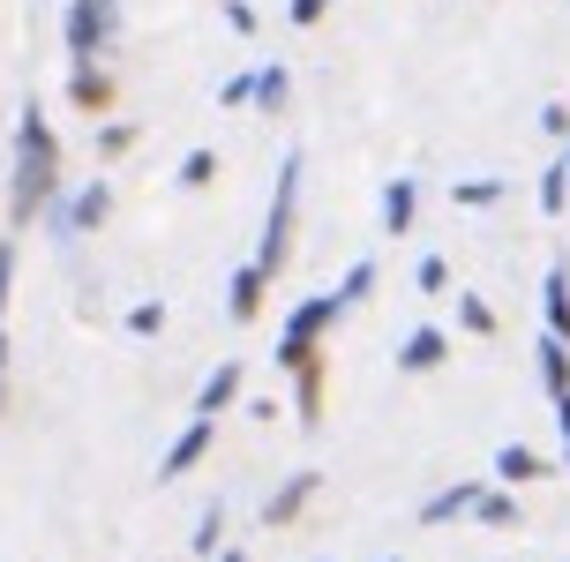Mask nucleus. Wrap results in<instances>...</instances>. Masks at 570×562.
<instances>
[{"mask_svg":"<svg viewBox=\"0 0 570 562\" xmlns=\"http://www.w3.org/2000/svg\"><path fill=\"white\" fill-rule=\"evenodd\" d=\"M60 188H68V180H60V136H53V120H46V106L23 98L16 142H8V158H0V225H8V233L46 225Z\"/></svg>","mask_w":570,"mask_h":562,"instance_id":"nucleus-1","label":"nucleus"},{"mask_svg":"<svg viewBox=\"0 0 570 562\" xmlns=\"http://www.w3.org/2000/svg\"><path fill=\"white\" fill-rule=\"evenodd\" d=\"M301 188H308V166H301V150H285L278 158V188H271V210H263V240H256V263L263 278L278 285L285 263H293V233H301Z\"/></svg>","mask_w":570,"mask_h":562,"instance_id":"nucleus-2","label":"nucleus"},{"mask_svg":"<svg viewBox=\"0 0 570 562\" xmlns=\"http://www.w3.org/2000/svg\"><path fill=\"white\" fill-rule=\"evenodd\" d=\"M338 323H345L338 293H301V300L285 308V323H278V345H271V361H278V375H285V367H301L308 353H331V337H338Z\"/></svg>","mask_w":570,"mask_h":562,"instance_id":"nucleus-3","label":"nucleus"},{"mask_svg":"<svg viewBox=\"0 0 570 562\" xmlns=\"http://www.w3.org/2000/svg\"><path fill=\"white\" fill-rule=\"evenodd\" d=\"M120 30H128L120 0H60V46H68V60H114Z\"/></svg>","mask_w":570,"mask_h":562,"instance_id":"nucleus-4","label":"nucleus"},{"mask_svg":"<svg viewBox=\"0 0 570 562\" xmlns=\"http://www.w3.org/2000/svg\"><path fill=\"white\" fill-rule=\"evenodd\" d=\"M106 218H114V180H106V172H90L83 188H60V203L46 210V233L68 248V240H90Z\"/></svg>","mask_w":570,"mask_h":562,"instance_id":"nucleus-5","label":"nucleus"},{"mask_svg":"<svg viewBox=\"0 0 570 562\" xmlns=\"http://www.w3.org/2000/svg\"><path fill=\"white\" fill-rule=\"evenodd\" d=\"M60 98L83 112V120H114L120 83H114V68H106V60H68V90H60Z\"/></svg>","mask_w":570,"mask_h":562,"instance_id":"nucleus-6","label":"nucleus"},{"mask_svg":"<svg viewBox=\"0 0 570 562\" xmlns=\"http://www.w3.org/2000/svg\"><path fill=\"white\" fill-rule=\"evenodd\" d=\"M285 383H293V421L315 435L331 421V353H308L301 367H285Z\"/></svg>","mask_w":570,"mask_h":562,"instance_id":"nucleus-7","label":"nucleus"},{"mask_svg":"<svg viewBox=\"0 0 570 562\" xmlns=\"http://www.w3.org/2000/svg\"><path fill=\"white\" fill-rule=\"evenodd\" d=\"M315 495H323V473H315V465H301V473H285L278 487L263 495V525H271V533H285V525H301V517L315 510Z\"/></svg>","mask_w":570,"mask_h":562,"instance_id":"nucleus-8","label":"nucleus"},{"mask_svg":"<svg viewBox=\"0 0 570 562\" xmlns=\"http://www.w3.org/2000/svg\"><path fill=\"white\" fill-rule=\"evenodd\" d=\"M210 443H218V421H196V413H188V427H180L166 443V457H158V480H188L203 457H210Z\"/></svg>","mask_w":570,"mask_h":562,"instance_id":"nucleus-9","label":"nucleus"},{"mask_svg":"<svg viewBox=\"0 0 570 562\" xmlns=\"http://www.w3.org/2000/svg\"><path fill=\"white\" fill-rule=\"evenodd\" d=\"M240 391H248V367H240V361H218V367H210V375L196 383L188 413H196V421H218L226 405H240Z\"/></svg>","mask_w":570,"mask_h":562,"instance_id":"nucleus-10","label":"nucleus"},{"mask_svg":"<svg viewBox=\"0 0 570 562\" xmlns=\"http://www.w3.org/2000/svg\"><path fill=\"white\" fill-rule=\"evenodd\" d=\"M451 345H458V337L443 331V323H421V331H405V337H399V375H435V367L451 361Z\"/></svg>","mask_w":570,"mask_h":562,"instance_id":"nucleus-11","label":"nucleus"},{"mask_svg":"<svg viewBox=\"0 0 570 562\" xmlns=\"http://www.w3.org/2000/svg\"><path fill=\"white\" fill-rule=\"evenodd\" d=\"M481 487H488V480H451V487H435V495L413 510V525H428V533H435V525H458V517H473Z\"/></svg>","mask_w":570,"mask_h":562,"instance_id":"nucleus-12","label":"nucleus"},{"mask_svg":"<svg viewBox=\"0 0 570 562\" xmlns=\"http://www.w3.org/2000/svg\"><path fill=\"white\" fill-rule=\"evenodd\" d=\"M375 218H383L391 240L413 233V225H421V180H413V172H391V180H383V203H375Z\"/></svg>","mask_w":570,"mask_h":562,"instance_id":"nucleus-13","label":"nucleus"},{"mask_svg":"<svg viewBox=\"0 0 570 562\" xmlns=\"http://www.w3.org/2000/svg\"><path fill=\"white\" fill-rule=\"evenodd\" d=\"M263 308H271V278H263L256 263H240L226 278V315L233 323H263Z\"/></svg>","mask_w":570,"mask_h":562,"instance_id":"nucleus-14","label":"nucleus"},{"mask_svg":"<svg viewBox=\"0 0 570 562\" xmlns=\"http://www.w3.org/2000/svg\"><path fill=\"white\" fill-rule=\"evenodd\" d=\"M541 473H548V457H541L533 443H503V450H495V473H488V480H495V487H533Z\"/></svg>","mask_w":570,"mask_h":562,"instance_id":"nucleus-15","label":"nucleus"},{"mask_svg":"<svg viewBox=\"0 0 570 562\" xmlns=\"http://www.w3.org/2000/svg\"><path fill=\"white\" fill-rule=\"evenodd\" d=\"M541 315H548V337L570 345V263H556V270L541 278Z\"/></svg>","mask_w":570,"mask_h":562,"instance_id":"nucleus-16","label":"nucleus"},{"mask_svg":"<svg viewBox=\"0 0 570 562\" xmlns=\"http://www.w3.org/2000/svg\"><path fill=\"white\" fill-rule=\"evenodd\" d=\"M518 517H525V510H518V487H495V480H488L481 503H473V525H488V533H511Z\"/></svg>","mask_w":570,"mask_h":562,"instance_id":"nucleus-17","label":"nucleus"},{"mask_svg":"<svg viewBox=\"0 0 570 562\" xmlns=\"http://www.w3.org/2000/svg\"><path fill=\"white\" fill-rule=\"evenodd\" d=\"M533 375H541L548 397L570 391V345H563V337H541V345H533Z\"/></svg>","mask_w":570,"mask_h":562,"instance_id":"nucleus-18","label":"nucleus"},{"mask_svg":"<svg viewBox=\"0 0 570 562\" xmlns=\"http://www.w3.org/2000/svg\"><path fill=\"white\" fill-rule=\"evenodd\" d=\"M248 106L256 112H285L293 106V68H285V60H263L256 68V98H248Z\"/></svg>","mask_w":570,"mask_h":562,"instance_id":"nucleus-19","label":"nucleus"},{"mask_svg":"<svg viewBox=\"0 0 570 562\" xmlns=\"http://www.w3.org/2000/svg\"><path fill=\"white\" fill-rule=\"evenodd\" d=\"M8 300H16V233L0 240V391H8Z\"/></svg>","mask_w":570,"mask_h":562,"instance_id":"nucleus-20","label":"nucleus"},{"mask_svg":"<svg viewBox=\"0 0 570 562\" xmlns=\"http://www.w3.org/2000/svg\"><path fill=\"white\" fill-rule=\"evenodd\" d=\"M375 278H383V270H375L368 255H361V263H353V270L338 278V308H345V315H353V308H368V300H375Z\"/></svg>","mask_w":570,"mask_h":562,"instance_id":"nucleus-21","label":"nucleus"},{"mask_svg":"<svg viewBox=\"0 0 570 562\" xmlns=\"http://www.w3.org/2000/svg\"><path fill=\"white\" fill-rule=\"evenodd\" d=\"M503 196H511V188H503L495 172H481V180H458V188H451V203H458V210H495Z\"/></svg>","mask_w":570,"mask_h":562,"instance_id":"nucleus-22","label":"nucleus"},{"mask_svg":"<svg viewBox=\"0 0 570 562\" xmlns=\"http://www.w3.org/2000/svg\"><path fill=\"white\" fill-rule=\"evenodd\" d=\"M218 548H226V510L210 503V510L196 517V533H188V555H196V562H210Z\"/></svg>","mask_w":570,"mask_h":562,"instance_id":"nucleus-23","label":"nucleus"},{"mask_svg":"<svg viewBox=\"0 0 570 562\" xmlns=\"http://www.w3.org/2000/svg\"><path fill=\"white\" fill-rule=\"evenodd\" d=\"M90 128H98V158H128V150H136V120H90Z\"/></svg>","mask_w":570,"mask_h":562,"instance_id":"nucleus-24","label":"nucleus"},{"mask_svg":"<svg viewBox=\"0 0 570 562\" xmlns=\"http://www.w3.org/2000/svg\"><path fill=\"white\" fill-rule=\"evenodd\" d=\"M458 331L465 337H495V308H488L481 293H458Z\"/></svg>","mask_w":570,"mask_h":562,"instance_id":"nucleus-25","label":"nucleus"},{"mask_svg":"<svg viewBox=\"0 0 570 562\" xmlns=\"http://www.w3.org/2000/svg\"><path fill=\"white\" fill-rule=\"evenodd\" d=\"M563 203H570V166H563V158H548V172H541V210H548V218H563Z\"/></svg>","mask_w":570,"mask_h":562,"instance_id":"nucleus-26","label":"nucleus"},{"mask_svg":"<svg viewBox=\"0 0 570 562\" xmlns=\"http://www.w3.org/2000/svg\"><path fill=\"white\" fill-rule=\"evenodd\" d=\"M210 180H218V150H188V158H180V188L196 196V188H210Z\"/></svg>","mask_w":570,"mask_h":562,"instance_id":"nucleus-27","label":"nucleus"},{"mask_svg":"<svg viewBox=\"0 0 570 562\" xmlns=\"http://www.w3.org/2000/svg\"><path fill=\"white\" fill-rule=\"evenodd\" d=\"M413 285H421L428 300H443V293H451V263H443V255H421V270H413Z\"/></svg>","mask_w":570,"mask_h":562,"instance_id":"nucleus-28","label":"nucleus"},{"mask_svg":"<svg viewBox=\"0 0 570 562\" xmlns=\"http://www.w3.org/2000/svg\"><path fill=\"white\" fill-rule=\"evenodd\" d=\"M166 331V300H136L128 308V337H158Z\"/></svg>","mask_w":570,"mask_h":562,"instance_id":"nucleus-29","label":"nucleus"},{"mask_svg":"<svg viewBox=\"0 0 570 562\" xmlns=\"http://www.w3.org/2000/svg\"><path fill=\"white\" fill-rule=\"evenodd\" d=\"M248 98H256V68H240V76H226V83H218V106H226V112H240Z\"/></svg>","mask_w":570,"mask_h":562,"instance_id":"nucleus-30","label":"nucleus"},{"mask_svg":"<svg viewBox=\"0 0 570 562\" xmlns=\"http://www.w3.org/2000/svg\"><path fill=\"white\" fill-rule=\"evenodd\" d=\"M541 136H556V142L570 136V106H563V98H548V106H541Z\"/></svg>","mask_w":570,"mask_h":562,"instance_id":"nucleus-31","label":"nucleus"},{"mask_svg":"<svg viewBox=\"0 0 570 562\" xmlns=\"http://www.w3.org/2000/svg\"><path fill=\"white\" fill-rule=\"evenodd\" d=\"M285 16H293V23H301V30H315V23H323V16H331V0H285Z\"/></svg>","mask_w":570,"mask_h":562,"instance_id":"nucleus-32","label":"nucleus"},{"mask_svg":"<svg viewBox=\"0 0 570 562\" xmlns=\"http://www.w3.org/2000/svg\"><path fill=\"white\" fill-rule=\"evenodd\" d=\"M226 30H240V38H256V8H248V0H226Z\"/></svg>","mask_w":570,"mask_h":562,"instance_id":"nucleus-33","label":"nucleus"},{"mask_svg":"<svg viewBox=\"0 0 570 562\" xmlns=\"http://www.w3.org/2000/svg\"><path fill=\"white\" fill-rule=\"evenodd\" d=\"M556 435H563V473H570V391L556 397Z\"/></svg>","mask_w":570,"mask_h":562,"instance_id":"nucleus-34","label":"nucleus"},{"mask_svg":"<svg viewBox=\"0 0 570 562\" xmlns=\"http://www.w3.org/2000/svg\"><path fill=\"white\" fill-rule=\"evenodd\" d=\"M210 562H248V555H240V548H233V540H226V548H218V555H210Z\"/></svg>","mask_w":570,"mask_h":562,"instance_id":"nucleus-35","label":"nucleus"},{"mask_svg":"<svg viewBox=\"0 0 570 562\" xmlns=\"http://www.w3.org/2000/svg\"><path fill=\"white\" fill-rule=\"evenodd\" d=\"M563 166H570V136H563Z\"/></svg>","mask_w":570,"mask_h":562,"instance_id":"nucleus-36","label":"nucleus"},{"mask_svg":"<svg viewBox=\"0 0 570 562\" xmlns=\"http://www.w3.org/2000/svg\"><path fill=\"white\" fill-rule=\"evenodd\" d=\"M0 405H8V391H0Z\"/></svg>","mask_w":570,"mask_h":562,"instance_id":"nucleus-37","label":"nucleus"},{"mask_svg":"<svg viewBox=\"0 0 570 562\" xmlns=\"http://www.w3.org/2000/svg\"><path fill=\"white\" fill-rule=\"evenodd\" d=\"M383 562H399V555H383Z\"/></svg>","mask_w":570,"mask_h":562,"instance_id":"nucleus-38","label":"nucleus"}]
</instances>
